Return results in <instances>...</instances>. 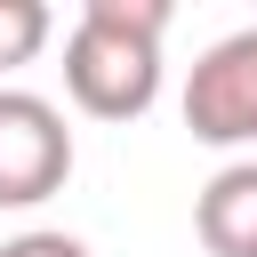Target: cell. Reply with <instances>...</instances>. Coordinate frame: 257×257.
I'll use <instances>...</instances> for the list:
<instances>
[{
	"label": "cell",
	"instance_id": "cell-1",
	"mask_svg": "<svg viewBox=\"0 0 257 257\" xmlns=\"http://www.w3.org/2000/svg\"><path fill=\"white\" fill-rule=\"evenodd\" d=\"M169 0H80L64 32V96L88 120H145L161 96Z\"/></svg>",
	"mask_w": 257,
	"mask_h": 257
},
{
	"label": "cell",
	"instance_id": "cell-2",
	"mask_svg": "<svg viewBox=\"0 0 257 257\" xmlns=\"http://www.w3.org/2000/svg\"><path fill=\"white\" fill-rule=\"evenodd\" d=\"M185 128H193V145H217V153L257 145V24H241V32H225L193 56Z\"/></svg>",
	"mask_w": 257,
	"mask_h": 257
},
{
	"label": "cell",
	"instance_id": "cell-3",
	"mask_svg": "<svg viewBox=\"0 0 257 257\" xmlns=\"http://www.w3.org/2000/svg\"><path fill=\"white\" fill-rule=\"evenodd\" d=\"M72 177V128L48 96L0 88V209H40Z\"/></svg>",
	"mask_w": 257,
	"mask_h": 257
},
{
	"label": "cell",
	"instance_id": "cell-4",
	"mask_svg": "<svg viewBox=\"0 0 257 257\" xmlns=\"http://www.w3.org/2000/svg\"><path fill=\"white\" fill-rule=\"evenodd\" d=\"M193 233L209 257H257V161H225L193 193Z\"/></svg>",
	"mask_w": 257,
	"mask_h": 257
},
{
	"label": "cell",
	"instance_id": "cell-5",
	"mask_svg": "<svg viewBox=\"0 0 257 257\" xmlns=\"http://www.w3.org/2000/svg\"><path fill=\"white\" fill-rule=\"evenodd\" d=\"M48 32H56V8L48 0H0V72L32 64L48 48Z\"/></svg>",
	"mask_w": 257,
	"mask_h": 257
},
{
	"label": "cell",
	"instance_id": "cell-6",
	"mask_svg": "<svg viewBox=\"0 0 257 257\" xmlns=\"http://www.w3.org/2000/svg\"><path fill=\"white\" fill-rule=\"evenodd\" d=\"M0 257H96L80 233H56V225H32V233H16V241H0Z\"/></svg>",
	"mask_w": 257,
	"mask_h": 257
}]
</instances>
